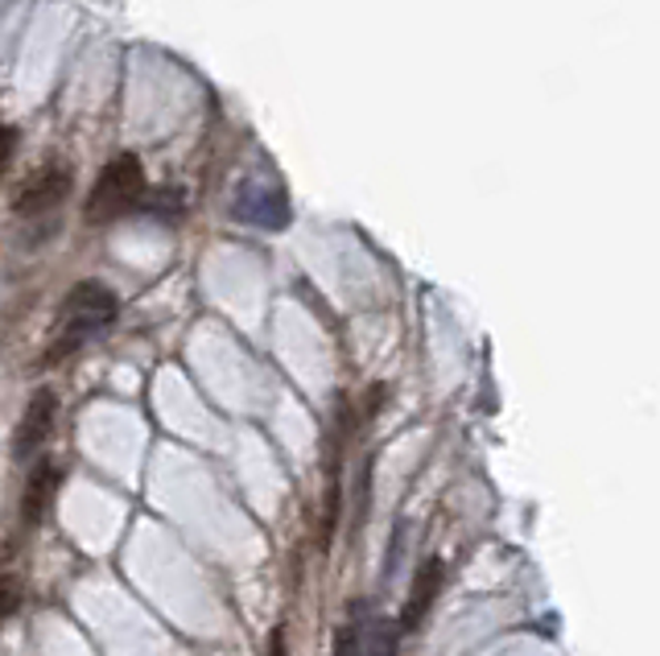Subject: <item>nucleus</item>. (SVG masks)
I'll use <instances>...</instances> for the list:
<instances>
[{
	"instance_id": "obj_1",
	"label": "nucleus",
	"mask_w": 660,
	"mask_h": 656,
	"mask_svg": "<svg viewBox=\"0 0 660 656\" xmlns=\"http://www.w3.org/2000/svg\"><path fill=\"white\" fill-rule=\"evenodd\" d=\"M120 314V297L103 281H79L67 302L59 310V322H54V339H50V351L42 355V367L62 364L71 360L74 351L83 347L88 339H95L108 326V322Z\"/></svg>"
},
{
	"instance_id": "obj_2",
	"label": "nucleus",
	"mask_w": 660,
	"mask_h": 656,
	"mask_svg": "<svg viewBox=\"0 0 660 656\" xmlns=\"http://www.w3.org/2000/svg\"><path fill=\"white\" fill-rule=\"evenodd\" d=\"M145 194V170L132 153H120L116 161H108V170L95 178L88 199V219L91 223H103V219H116L124 211L141 203Z\"/></svg>"
},
{
	"instance_id": "obj_3",
	"label": "nucleus",
	"mask_w": 660,
	"mask_h": 656,
	"mask_svg": "<svg viewBox=\"0 0 660 656\" xmlns=\"http://www.w3.org/2000/svg\"><path fill=\"white\" fill-rule=\"evenodd\" d=\"M54 417H59V396L50 393V388H42V393L30 396V405H26V413H21V422H17V437H13V454L26 463V458H33L38 454V446H42L45 437H50V430H54Z\"/></svg>"
},
{
	"instance_id": "obj_4",
	"label": "nucleus",
	"mask_w": 660,
	"mask_h": 656,
	"mask_svg": "<svg viewBox=\"0 0 660 656\" xmlns=\"http://www.w3.org/2000/svg\"><path fill=\"white\" fill-rule=\"evenodd\" d=\"M71 194V170L67 165H45L38 174L21 186L17 194V215H45V211H54Z\"/></svg>"
},
{
	"instance_id": "obj_5",
	"label": "nucleus",
	"mask_w": 660,
	"mask_h": 656,
	"mask_svg": "<svg viewBox=\"0 0 660 656\" xmlns=\"http://www.w3.org/2000/svg\"><path fill=\"white\" fill-rule=\"evenodd\" d=\"M232 215L252 223V228H285V219H290V206H285V194L273 186H244L235 194L232 203Z\"/></svg>"
},
{
	"instance_id": "obj_6",
	"label": "nucleus",
	"mask_w": 660,
	"mask_h": 656,
	"mask_svg": "<svg viewBox=\"0 0 660 656\" xmlns=\"http://www.w3.org/2000/svg\"><path fill=\"white\" fill-rule=\"evenodd\" d=\"M438 591H441V562H438V557H429V562H422V566H417V578H413V586H409V603H405L400 624H396V632H400V636H413V632L422 627V619L429 615V607H434Z\"/></svg>"
},
{
	"instance_id": "obj_7",
	"label": "nucleus",
	"mask_w": 660,
	"mask_h": 656,
	"mask_svg": "<svg viewBox=\"0 0 660 656\" xmlns=\"http://www.w3.org/2000/svg\"><path fill=\"white\" fill-rule=\"evenodd\" d=\"M59 483H62V471H59V463H50V458H42V463L30 471L26 492H21V525L33 528L38 521H42L45 512H50L54 492H59Z\"/></svg>"
},
{
	"instance_id": "obj_8",
	"label": "nucleus",
	"mask_w": 660,
	"mask_h": 656,
	"mask_svg": "<svg viewBox=\"0 0 660 656\" xmlns=\"http://www.w3.org/2000/svg\"><path fill=\"white\" fill-rule=\"evenodd\" d=\"M396 640H400L396 624H376L367 632V653L359 648V656H396Z\"/></svg>"
},
{
	"instance_id": "obj_9",
	"label": "nucleus",
	"mask_w": 660,
	"mask_h": 656,
	"mask_svg": "<svg viewBox=\"0 0 660 656\" xmlns=\"http://www.w3.org/2000/svg\"><path fill=\"white\" fill-rule=\"evenodd\" d=\"M21 607V583L17 578H0V624Z\"/></svg>"
},
{
	"instance_id": "obj_10",
	"label": "nucleus",
	"mask_w": 660,
	"mask_h": 656,
	"mask_svg": "<svg viewBox=\"0 0 660 656\" xmlns=\"http://www.w3.org/2000/svg\"><path fill=\"white\" fill-rule=\"evenodd\" d=\"M331 656H359V624H343L335 636V653Z\"/></svg>"
},
{
	"instance_id": "obj_11",
	"label": "nucleus",
	"mask_w": 660,
	"mask_h": 656,
	"mask_svg": "<svg viewBox=\"0 0 660 656\" xmlns=\"http://www.w3.org/2000/svg\"><path fill=\"white\" fill-rule=\"evenodd\" d=\"M13 149H17V132L9 124H0V174L9 170V161H13Z\"/></svg>"
},
{
	"instance_id": "obj_12",
	"label": "nucleus",
	"mask_w": 660,
	"mask_h": 656,
	"mask_svg": "<svg viewBox=\"0 0 660 656\" xmlns=\"http://www.w3.org/2000/svg\"><path fill=\"white\" fill-rule=\"evenodd\" d=\"M268 656H285V627H277V632L268 636Z\"/></svg>"
}]
</instances>
